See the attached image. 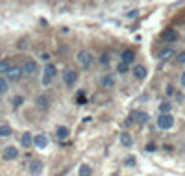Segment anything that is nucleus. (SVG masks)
Returning a JSON list of instances; mask_svg holds the SVG:
<instances>
[{"instance_id":"nucleus-15","label":"nucleus","mask_w":185,"mask_h":176,"mask_svg":"<svg viewBox=\"0 0 185 176\" xmlns=\"http://www.w3.org/2000/svg\"><path fill=\"white\" fill-rule=\"evenodd\" d=\"M102 85L104 87H107V89H111V87L115 85V78H113V76H104L102 78Z\"/></svg>"},{"instance_id":"nucleus-32","label":"nucleus","mask_w":185,"mask_h":176,"mask_svg":"<svg viewBox=\"0 0 185 176\" xmlns=\"http://www.w3.org/2000/svg\"><path fill=\"white\" fill-rule=\"evenodd\" d=\"M182 85H185V71H183V74H182Z\"/></svg>"},{"instance_id":"nucleus-12","label":"nucleus","mask_w":185,"mask_h":176,"mask_svg":"<svg viewBox=\"0 0 185 176\" xmlns=\"http://www.w3.org/2000/svg\"><path fill=\"white\" fill-rule=\"evenodd\" d=\"M9 71H11V63L8 59H2L0 61V74H8Z\"/></svg>"},{"instance_id":"nucleus-29","label":"nucleus","mask_w":185,"mask_h":176,"mask_svg":"<svg viewBox=\"0 0 185 176\" xmlns=\"http://www.w3.org/2000/svg\"><path fill=\"white\" fill-rule=\"evenodd\" d=\"M78 104H85V97H83V93H80V97H78Z\"/></svg>"},{"instance_id":"nucleus-6","label":"nucleus","mask_w":185,"mask_h":176,"mask_svg":"<svg viewBox=\"0 0 185 176\" xmlns=\"http://www.w3.org/2000/svg\"><path fill=\"white\" fill-rule=\"evenodd\" d=\"M17 156H19V150H17L15 147H8V148H4V152H2V157H4V159H15Z\"/></svg>"},{"instance_id":"nucleus-13","label":"nucleus","mask_w":185,"mask_h":176,"mask_svg":"<svg viewBox=\"0 0 185 176\" xmlns=\"http://www.w3.org/2000/svg\"><path fill=\"white\" fill-rule=\"evenodd\" d=\"M133 58H135V54H133L131 50H124V52H122V63H126V65H128V63H131Z\"/></svg>"},{"instance_id":"nucleus-10","label":"nucleus","mask_w":185,"mask_h":176,"mask_svg":"<svg viewBox=\"0 0 185 176\" xmlns=\"http://www.w3.org/2000/svg\"><path fill=\"white\" fill-rule=\"evenodd\" d=\"M21 143H22V147H30L32 143H33V137H32V134H28V132H24L22 134V137H21Z\"/></svg>"},{"instance_id":"nucleus-31","label":"nucleus","mask_w":185,"mask_h":176,"mask_svg":"<svg viewBox=\"0 0 185 176\" xmlns=\"http://www.w3.org/2000/svg\"><path fill=\"white\" fill-rule=\"evenodd\" d=\"M133 163H135V159H131V157H130V159H126V165H133Z\"/></svg>"},{"instance_id":"nucleus-25","label":"nucleus","mask_w":185,"mask_h":176,"mask_svg":"<svg viewBox=\"0 0 185 176\" xmlns=\"http://www.w3.org/2000/svg\"><path fill=\"white\" fill-rule=\"evenodd\" d=\"M22 102H24V98H22V97H15V98H13V102H11V104H13L15 108H19V106L22 104Z\"/></svg>"},{"instance_id":"nucleus-5","label":"nucleus","mask_w":185,"mask_h":176,"mask_svg":"<svg viewBox=\"0 0 185 176\" xmlns=\"http://www.w3.org/2000/svg\"><path fill=\"white\" fill-rule=\"evenodd\" d=\"M33 145H35L37 148H46V145H48V137L44 136V134L35 136V137H33Z\"/></svg>"},{"instance_id":"nucleus-11","label":"nucleus","mask_w":185,"mask_h":176,"mask_svg":"<svg viewBox=\"0 0 185 176\" xmlns=\"http://www.w3.org/2000/svg\"><path fill=\"white\" fill-rule=\"evenodd\" d=\"M133 74H135V78H137V80H144V78H146V69H144L143 65H139V67H135Z\"/></svg>"},{"instance_id":"nucleus-22","label":"nucleus","mask_w":185,"mask_h":176,"mask_svg":"<svg viewBox=\"0 0 185 176\" xmlns=\"http://www.w3.org/2000/svg\"><path fill=\"white\" fill-rule=\"evenodd\" d=\"M159 109H161V113L170 111V104H168V102H161V104H159Z\"/></svg>"},{"instance_id":"nucleus-28","label":"nucleus","mask_w":185,"mask_h":176,"mask_svg":"<svg viewBox=\"0 0 185 176\" xmlns=\"http://www.w3.org/2000/svg\"><path fill=\"white\" fill-rule=\"evenodd\" d=\"M146 150H148V152H152V150H156V145H154V143H150V145H146Z\"/></svg>"},{"instance_id":"nucleus-24","label":"nucleus","mask_w":185,"mask_h":176,"mask_svg":"<svg viewBox=\"0 0 185 176\" xmlns=\"http://www.w3.org/2000/svg\"><path fill=\"white\" fill-rule=\"evenodd\" d=\"M37 104H39L41 108H46V106H48V100H46V97H39V98H37Z\"/></svg>"},{"instance_id":"nucleus-23","label":"nucleus","mask_w":185,"mask_h":176,"mask_svg":"<svg viewBox=\"0 0 185 176\" xmlns=\"http://www.w3.org/2000/svg\"><path fill=\"white\" fill-rule=\"evenodd\" d=\"M8 91V82L4 78H0V93H6Z\"/></svg>"},{"instance_id":"nucleus-27","label":"nucleus","mask_w":185,"mask_h":176,"mask_svg":"<svg viewBox=\"0 0 185 176\" xmlns=\"http://www.w3.org/2000/svg\"><path fill=\"white\" fill-rule=\"evenodd\" d=\"M100 59H102L104 65H105V63H109V56H107V54H102V58H100Z\"/></svg>"},{"instance_id":"nucleus-7","label":"nucleus","mask_w":185,"mask_h":176,"mask_svg":"<svg viewBox=\"0 0 185 176\" xmlns=\"http://www.w3.org/2000/svg\"><path fill=\"white\" fill-rule=\"evenodd\" d=\"M41 171H43V163L39 161V159H35V161L30 163V173H32V176H39Z\"/></svg>"},{"instance_id":"nucleus-19","label":"nucleus","mask_w":185,"mask_h":176,"mask_svg":"<svg viewBox=\"0 0 185 176\" xmlns=\"http://www.w3.org/2000/svg\"><path fill=\"white\" fill-rule=\"evenodd\" d=\"M8 136H11V128H9L8 124L0 126V137H8Z\"/></svg>"},{"instance_id":"nucleus-9","label":"nucleus","mask_w":185,"mask_h":176,"mask_svg":"<svg viewBox=\"0 0 185 176\" xmlns=\"http://www.w3.org/2000/svg\"><path fill=\"white\" fill-rule=\"evenodd\" d=\"M63 80H65V83H67V85H72V83H76L78 74H76L74 71H67V72L63 74Z\"/></svg>"},{"instance_id":"nucleus-1","label":"nucleus","mask_w":185,"mask_h":176,"mask_svg":"<svg viewBox=\"0 0 185 176\" xmlns=\"http://www.w3.org/2000/svg\"><path fill=\"white\" fill-rule=\"evenodd\" d=\"M172 124H174V119L170 113H161L159 117H157V126L161 128V130H168V128H172Z\"/></svg>"},{"instance_id":"nucleus-2","label":"nucleus","mask_w":185,"mask_h":176,"mask_svg":"<svg viewBox=\"0 0 185 176\" xmlns=\"http://www.w3.org/2000/svg\"><path fill=\"white\" fill-rule=\"evenodd\" d=\"M76 59H78V63L82 65L83 69H89V67L93 65V54H89L87 50H83V52H80V54L76 56Z\"/></svg>"},{"instance_id":"nucleus-20","label":"nucleus","mask_w":185,"mask_h":176,"mask_svg":"<svg viewBox=\"0 0 185 176\" xmlns=\"http://www.w3.org/2000/svg\"><path fill=\"white\" fill-rule=\"evenodd\" d=\"M91 173H93V169L89 165H82L80 167V176H91Z\"/></svg>"},{"instance_id":"nucleus-18","label":"nucleus","mask_w":185,"mask_h":176,"mask_svg":"<svg viewBox=\"0 0 185 176\" xmlns=\"http://www.w3.org/2000/svg\"><path fill=\"white\" fill-rule=\"evenodd\" d=\"M135 119H137V122H141V124H144V122H148V115L146 113H143V111H139V113H135Z\"/></svg>"},{"instance_id":"nucleus-14","label":"nucleus","mask_w":185,"mask_h":176,"mask_svg":"<svg viewBox=\"0 0 185 176\" xmlns=\"http://www.w3.org/2000/svg\"><path fill=\"white\" fill-rule=\"evenodd\" d=\"M121 143H122L124 147H131V143H133V141H131V136H130L128 132H122V134H121Z\"/></svg>"},{"instance_id":"nucleus-30","label":"nucleus","mask_w":185,"mask_h":176,"mask_svg":"<svg viewBox=\"0 0 185 176\" xmlns=\"http://www.w3.org/2000/svg\"><path fill=\"white\" fill-rule=\"evenodd\" d=\"M178 61H180V63H185V52H182V54L178 56Z\"/></svg>"},{"instance_id":"nucleus-4","label":"nucleus","mask_w":185,"mask_h":176,"mask_svg":"<svg viewBox=\"0 0 185 176\" xmlns=\"http://www.w3.org/2000/svg\"><path fill=\"white\" fill-rule=\"evenodd\" d=\"M22 71H24V74H35V71H37V63H35L33 59H28V61L24 63Z\"/></svg>"},{"instance_id":"nucleus-21","label":"nucleus","mask_w":185,"mask_h":176,"mask_svg":"<svg viewBox=\"0 0 185 176\" xmlns=\"http://www.w3.org/2000/svg\"><path fill=\"white\" fill-rule=\"evenodd\" d=\"M172 54H174V52H172L170 48H167V50H161V52H159V58L161 59H170L172 58Z\"/></svg>"},{"instance_id":"nucleus-17","label":"nucleus","mask_w":185,"mask_h":176,"mask_svg":"<svg viewBox=\"0 0 185 176\" xmlns=\"http://www.w3.org/2000/svg\"><path fill=\"white\" fill-rule=\"evenodd\" d=\"M58 137H59V139H67V137H69V128L59 126V128H58Z\"/></svg>"},{"instance_id":"nucleus-26","label":"nucleus","mask_w":185,"mask_h":176,"mask_svg":"<svg viewBox=\"0 0 185 176\" xmlns=\"http://www.w3.org/2000/svg\"><path fill=\"white\" fill-rule=\"evenodd\" d=\"M119 72H128V65H126V63H121V65H119Z\"/></svg>"},{"instance_id":"nucleus-3","label":"nucleus","mask_w":185,"mask_h":176,"mask_svg":"<svg viewBox=\"0 0 185 176\" xmlns=\"http://www.w3.org/2000/svg\"><path fill=\"white\" fill-rule=\"evenodd\" d=\"M56 72H58V71H56L54 65H46V67H44V74H43V85H48V83L52 82V78L56 76Z\"/></svg>"},{"instance_id":"nucleus-8","label":"nucleus","mask_w":185,"mask_h":176,"mask_svg":"<svg viewBox=\"0 0 185 176\" xmlns=\"http://www.w3.org/2000/svg\"><path fill=\"white\" fill-rule=\"evenodd\" d=\"M22 72H24V71H22V67H11V71L8 72V76H9L11 82H17V80L22 76Z\"/></svg>"},{"instance_id":"nucleus-16","label":"nucleus","mask_w":185,"mask_h":176,"mask_svg":"<svg viewBox=\"0 0 185 176\" xmlns=\"http://www.w3.org/2000/svg\"><path fill=\"white\" fill-rule=\"evenodd\" d=\"M163 37H165V41H176L178 39V34H176L174 30H167L163 34Z\"/></svg>"}]
</instances>
